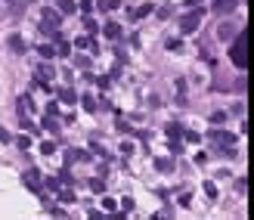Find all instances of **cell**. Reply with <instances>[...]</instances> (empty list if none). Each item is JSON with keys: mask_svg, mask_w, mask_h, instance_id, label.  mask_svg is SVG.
Returning a JSON list of instances; mask_svg holds the SVG:
<instances>
[{"mask_svg": "<svg viewBox=\"0 0 254 220\" xmlns=\"http://www.w3.org/2000/svg\"><path fill=\"white\" fill-rule=\"evenodd\" d=\"M217 38H220V41H233L236 38V25H233V22H220V25H217Z\"/></svg>", "mask_w": 254, "mask_h": 220, "instance_id": "obj_7", "label": "cell"}, {"mask_svg": "<svg viewBox=\"0 0 254 220\" xmlns=\"http://www.w3.org/2000/svg\"><path fill=\"white\" fill-rule=\"evenodd\" d=\"M78 68H90V56H75V59H72Z\"/></svg>", "mask_w": 254, "mask_h": 220, "instance_id": "obj_22", "label": "cell"}, {"mask_svg": "<svg viewBox=\"0 0 254 220\" xmlns=\"http://www.w3.org/2000/svg\"><path fill=\"white\" fill-rule=\"evenodd\" d=\"M90 189H93V192H102V189H106V180H102V177H93V180H90Z\"/></svg>", "mask_w": 254, "mask_h": 220, "instance_id": "obj_21", "label": "cell"}, {"mask_svg": "<svg viewBox=\"0 0 254 220\" xmlns=\"http://www.w3.org/2000/svg\"><path fill=\"white\" fill-rule=\"evenodd\" d=\"M121 155H124V158L133 155V143H121Z\"/></svg>", "mask_w": 254, "mask_h": 220, "instance_id": "obj_31", "label": "cell"}, {"mask_svg": "<svg viewBox=\"0 0 254 220\" xmlns=\"http://www.w3.org/2000/svg\"><path fill=\"white\" fill-rule=\"evenodd\" d=\"M68 53H72V44H68V41H59V53H56V56H68Z\"/></svg>", "mask_w": 254, "mask_h": 220, "instance_id": "obj_26", "label": "cell"}, {"mask_svg": "<svg viewBox=\"0 0 254 220\" xmlns=\"http://www.w3.org/2000/svg\"><path fill=\"white\" fill-rule=\"evenodd\" d=\"M41 152H43V155H53V152H56V143H50V140L41 143Z\"/></svg>", "mask_w": 254, "mask_h": 220, "instance_id": "obj_25", "label": "cell"}, {"mask_svg": "<svg viewBox=\"0 0 254 220\" xmlns=\"http://www.w3.org/2000/svg\"><path fill=\"white\" fill-rule=\"evenodd\" d=\"M56 199H59L62 205H72V202H78V199H75V192H72V189H62V186L56 189Z\"/></svg>", "mask_w": 254, "mask_h": 220, "instance_id": "obj_9", "label": "cell"}, {"mask_svg": "<svg viewBox=\"0 0 254 220\" xmlns=\"http://www.w3.org/2000/svg\"><path fill=\"white\" fill-rule=\"evenodd\" d=\"M34 109V102H31V96H19V112L25 115V112H31Z\"/></svg>", "mask_w": 254, "mask_h": 220, "instance_id": "obj_16", "label": "cell"}, {"mask_svg": "<svg viewBox=\"0 0 254 220\" xmlns=\"http://www.w3.org/2000/svg\"><path fill=\"white\" fill-rule=\"evenodd\" d=\"M199 3H205V0H186V6H189V9H195Z\"/></svg>", "mask_w": 254, "mask_h": 220, "instance_id": "obj_39", "label": "cell"}, {"mask_svg": "<svg viewBox=\"0 0 254 220\" xmlns=\"http://www.w3.org/2000/svg\"><path fill=\"white\" fill-rule=\"evenodd\" d=\"M106 38H112V41L121 38V25H118V22H109V25H106Z\"/></svg>", "mask_w": 254, "mask_h": 220, "instance_id": "obj_12", "label": "cell"}, {"mask_svg": "<svg viewBox=\"0 0 254 220\" xmlns=\"http://www.w3.org/2000/svg\"><path fill=\"white\" fill-rule=\"evenodd\" d=\"M199 25H202V6L189 9V13L180 19V31H183V34H192V31H199Z\"/></svg>", "mask_w": 254, "mask_h": 220, "instance_id": "obj_2", "label": "cell"}, {"mask_svg": "<svg viewBox=\"0 0 254 220\" xmlns=\"http://www.w3.org/2000/svg\"><path fill=\"white\" fill-rule=\"evenodd\" d=\"M56 93H59V99L68 102V106H75V99H78V93H75V90H68V87L65 90H56Z\"/></svg>", "mask_w": 254, "mask_h": 220, "instance_id": "obj_11", "label": "cell"}, {"mask_svg": "<svg viewBox=\"0 0 254 220\" xmlns=\"http://www.w3.org/2000/svg\"><path fill=\"white\" fill-rule=\"evenodd\" d=\"M183 136H186L189 143H199V133H195V131H183Z\"/></svg>", "mask_w": 254, "mask_h": 220, "instance_id": "obj_35", "label": "cell"}, {"mask_svg": "<svg viewBox=\"0 0 254 220\" xmlns=\"http://www.w3.org/2000/svg\"><path fill=\"white\" fill-rule=\"evenodd\" d=\"M38 53L43 56V59H53V56H56V50L50 47V44H41V47H38Z\"/></svg>", "mask_w": 254, "mask_h": 220, "instance_id": "obj_18", "label": "cell"}, {"mask_svg": "<svg viewBox=\"0 0 254 220\" xmlns=\"http://www.w3.org/2000/svg\"><path fill=\"white\" fill-rule=\"evenodd\" d=\"M84 28H87L90 34H96V31H99V28H96V22H93V19H84Z\"/></svg>", "mask_w": 254, "mask_h": 220, "instance_id": "obj_29", "label": "cell"}, {"mask_svg": "<svg viewBox=\"0 0 254 220\" xmlns=\"http://www.w3.org/2000/svg\"><path fill=\"white\" fill-rule=\"evenodd\" d=\"M43 186H47L50 192H56V189L62 186V180H56V177H47V180H43Z\"/></svg>", "mask_w": 254, "mask_h": 220, "instance_id": "obj_20", "label": "cell"}, {"mask_svg": "<svg viewBox=\"0 0 254 220\" xmlns=\"http://www.w3.org/2000/svg\"><path fill=\"white\" fill-rule=\"evenodd\" d=\"M22 183H25L31 192H43V180H41V171L38 168H28L25 177H22Z\"/></svg>", "mask_w": 254, "mask_h": 220, "instance_id": "obj_3", "label": "cell"}, {"mask_svg": "<svg viewBox=\"0 0 254 220\" xmlns=\"http://www.w3.org/2000/svg\"><path fill=\"white\" fill-rule=\"evenodd\" d=\"M149 13H152V3H143V6H136L130 16H133V19H143V16H149Z\"/></svg>", "mask_w": 254, "mask_h": 220, "instance_id": "obj_14", "label": "cell"}, {"mask_svg": "<svg viewBox=\"0 0 254 220\" xmlns=\"http://www.w3.org/2000/svg\"><path fill=\"white\" fill-rule=\"evenodd\" d=\"M205 192H208V195H211V199H217V186H214V183H211V180H208V183H205Z\"/></svg>", "mask_w": 254, "mask_h": 220, "instance_id": "obj_28", "label": "cell"}, {"mask_svg": "<svg viewBox=\"0 0 254 220\" xmlns=\"http://www.w3.org/2000/svg\"><path fill=\"white\" fill-rule=\"evenodd\" d=\"M155 168L158 171H170V168H174V161H170V158H155Z\"/></svg>", "mask_w": 254, "mask_h": 220, "instance_id": "obj_19", "label": "cell"}, {"mask_svg": "<svg viewBox=\"0 0 254 220\" xmlns=\"http://www.w3.org/2000/svg\"><path fill=\"white\" fill-rule=\"evenodd\" d=\"M165 133L170 136V140H177V136H183V124H177V121H170V124L165 127Z\"/></svg>", "mask_w": 254, "mask_h": 220, "instance_id": "obj_10", "label": "cell"}, {"mask_svg": "<svg viewBox=\"0 0 254 220\" xmlns=\"http://www.w3.org/2000/svg\"><path fill=\"white\" fill-rule=\"evenodd\" d=\"M56 3H59V13H75V0H56Z\"/></svg>", "mask_w": 254, "mask_h": 220, "instance_id": "obj_17", "label": "cell"}, {"mask_svg": "<svg viewBox=\"0 0 254 220\" xmlns=\"http://www.w3.org/2000/svg\"><path fill=\"white\" fill-rule=\"evenodd\" d=\"M248 47H251V38L245 31H236V41H233V47H229V59H233V65L236 68H242V72H245L248 68Z\"/></svg>", "mask_w": 254, "mask_h": 220, "instance_id": "obj_1", "label": "cell"}, {"mask_svg": "<svg viewBox=\"0 0 254 220\" xmlns=\"http://www.w3.org/2000/svg\"><path fill=\"white\" fill-rule=\"evenodd\" d=\"M6 47L13 50L16 56H25V50H28V44H25V38H22V34H9V38H6Z\"/></svg>", "mask_w": 254, "mask_h": 220, "instance_id": "obj_4", "label": "cell"}, {"mask_svg": "<svg viewBox=\"0 0 254 220\" xmlns=\"http://www.w3.org/2000/svg\"><path fill=\"white\" fill-rule=\"evenodd\" d=\"M38 75H41V81L56 78V68H53V65H41V68H38Z\"/></svg>", "mask_w": 254, "mask_h": 220, "instance_id": "obj_15", "label": "cell"}, {"mask_svg": "<svg viewBox=\"0 0 254 220\" xmlns=\"http://www.w3.org/2000/svg\"><path fill=\"white\" fill-rule=\"evenodd\" d=\"M43 127H47L50 133H59V131H62V127H59V121H56L53 115H47V118H43Z\"/></svg>", "mask_w": 254, "mask_h": 220, "instance_id": "obj_13", "label": "cell"}, {"mask_svg": "<svg viewBox=\"0 0 254 220\" xmlns=\"http://www.w3.org/2000/svg\"><path fill=\"white\" fill-rule=\"evenodd\" d=\"M28 3H31V0H28Z\"/></svg>", "mask_w": 254, "mask_h": 220, "instance_id": "obj_40", "label": "cell"}, {"mask_svg": "<svg viewBox=\"0 0 254 220\" xmlns=\"http://www.w3.org/2000/svg\"><path fill=\"white\" fill-rule=\"evenodd\" d=\"M16 146L22 149V152H28V146H31V136H19V140H16Z\"/></svg>", "mask_w": 254, "mask_h": 220, "instance_id": "obj_23", "label": "cell"}, {"mask_svg": "<svg viewBox=\"0 0 254 220\" xmlns=\"http://www.w3.org/2000/svg\"><path fill=\"white\" fill-rule=\"evenodd\" d=\"M47 115H53V118H59V106H56V102H50V106H47Z\"/></svg>", "mask_w": 254, "mask_h": 220, "instance_id": "obj_36", "label": "cell"}, {"mask_svg": "<svg viewBox=\"0 0 254 220\" xmlns=\"http://www.w3.org/2000/svg\"><path fill=\"white\" fill-rule=\"evenodd\" d=\"M0 143H13V133H9L6 127H0Z\"/></svg>", "mask_w": 254, "mask_h": 220, "instance_id": "obj_27", "label": "cell"}, {"mask_svg": "<svg viewBox=\"0 0 254 220\" xmlns=\"http://www.w3.org/2000/svg\"><path fill=\"white\" fill-rule=\"evenodd\" d=\"M211 140H214L217 146H233V143H236V136L229 133V131H220V127H214V131H211Z\"/></svg>", "mask_w": 254, "mask_h": 220, "instance_id": "obj_5", "label": "cell"}, {"mask_svg": "<svg viewBox=\"0 0 254 220\" xmlns=\"http://www.w3.org/2000/svg\"><path fill=\"white\" fill-rule=\"evenodd\" d=\"M121 205H124V211H127V214L133 211V199H121Z\"/></svg>", "mask_w": 254, "mask_h": 220, "instance_id": "obj_38", "label": "cell"}, {"mask_svg": "<svg viewBox=\"0 0 254 220\" xmlns=\"http://www.w3.org/2000/svg\"><path fill=\"white\" fill-rule=\"evenodd\" d=\"M211 121H214V124H220V121H226V112H214V115H211Z\"/></svg>", "mask_w": 254, "mask_h": 220, "instance_id": "obj_34", "label": "cell"}, {"mask_svg": "<svg viewBox=\"0 0 254 220\" xmlns=\"http://www.w3.org/2000/svg\"><path fill=\"white\" fill-rule=\"evenodd\" d=\"M236 6H239V0H217V3H214V13H233Z\"/></svg>", "mask_w": 254, "mask_h": 220, "instance_id": "obj_8", "label": "cell"}, {"mask_svg": "<svg viewBox=\"0 0 254 220\" xmlns=\"http://www.w3.org/2000/svg\"><path fill=\"white\" fill-rule=\"evenodd\" d=\"M168 50H170V53H180L183 44H180V41H168Z\"/></svg>", "mask_w": 254, "mask_h": 220, "instance_id": "obj_30", "label": "cell"}, {"mask_svg": "<svg viewBox=\"0 0 254 220\" xmlns=\"http://www.w3.org/2000/svg\"><path fill=\"white\" fill-rule=\"evenodd\" d=\"M102 208H106V211H115V208H118V202H115V199H102Z\"/></svg>", "mask_w": 254, "mask_h": 220, "instance_id": "obj_32", "label": "cell"}, {"mask_svg": "<svg viewBox=\"0 0 254 220\" xmlns=\"http://www.w3.org/2000/svg\"><path fill=\"white\" fill-rule=\"evenodd\" d=\"M81 102H84V109H87V112H96V99H93V96H84Z\"/></svg>", "mask_w": 254, "mask_h": 220, "instance_id": "obj_24", "label": "cell"}, {"mask_svg": "<svg viewBox=\"0 0 254 220\" xmlns=\"http://www.w3.org/2000/svg\"><path fill=\"white\" fill-rule=\"evenodd\" d=\"M41 22H47V25L50 28H59V22H62V13H59V9H43V16H41Z\"/></svg>", "mask_w": 254, "mask_h": 220, "instance_id": "obj_6", "label": "cell"}, {"mask_svg": "<svg viewBox=\"0 0 254 220\" xmlns=\"http://www.w3.org/2000/svg\"><path fill=\"white\" fill-rule=\"evenodd\" d=\"M118 131H121V133H130V131H133V127H130V124H127V121H118Z\"/></svg>", "mask_w": 254, "mask_h": 220, "instance_id": "obj_37", "label": "cell"}, {"mask_svg": "<svg viewBox=\"0 0 254 220\" xmlns=\"http://www.w3.org/2000/svg\"><path fill=\"white\" fill-rule=\"evenodd\" d=\"M90 9H93V3H90V0H81V13L90 16Z\"/></svg>", "mask_w": 254, "mask_h": 220, "instance_id": "obj_33", "label": "cell"}]
</instances>
